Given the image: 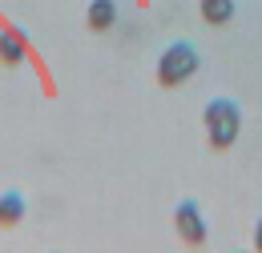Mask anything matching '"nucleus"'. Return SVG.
Returning a JSON list of instances; mask_svg holds the SVG:
<instances>
[{
    "mask_svg": "<svg viewBox=\"0 0 262 253\" xmlns=\"http://www.w3.org/2000/svg\"><path fill=\"white\" fill-rule=\"evenodd\" d=\"M202 125H206L210 149H230V145L238 141V133H242V109H238V100L214 96V100L206 105V113H202Z\"/></svg>",
    "mask_w": 262,
    "mask_h": 253,
    "instance_id": "1",
    "label": "nucleus"
},
{
    "mask_svg": "<svg viewBox=\"0 0 262 253\" xmlns=\"http://www.w3.org/2000/svg\"><path fill=\"white\" fill-rule=\"evenodd\" d=\"M198 57L194 44H186V40H173L169 48H162V57H158V85L162 89H178V85H186L190 77L198 72Z\"/></svg>",
    "mask_w": 262,
    "mask_h": 253,
    "instance_id": "2",
    "label": "nucleus"
},
{
    "mask_svg": "<svg viewBox=\"0 0 262 253\" xmlns=\"http://www.w3.org/2000/svg\"><path fill=\"white\" fill-rule=\"evenodd\" d=\"M173 229H178V237L186 245H206L210 241V225H206V217H202V209L194 201H182L173 209Z\"/></svg>",
    "mask_w": 262,
    "mask_h": 253,
    "instance_id": "3",
    "label": "nucleus"
},
{
    "mask_svg": "<svg viewBox=\"0 0 262 253\" xmlns=\"http://www.w3.org/2000/svg\"><path fill=\"white\" fill-rule=\"evenodd\" d=\"M85 24H89L93 32H109L113 24H117V0H89Z\"/></svg>",
    "mask_w": 262,
    "mask_h": 253,
    "instance_id": "4",
    "label": "nucleus"
},
{
    "mask_svg": "<svg viewBox=\"0 0 262 253\" xmlns=\"http://www.w3.org/2000/svg\"><path fill=\"white\" fill-rule=\"evenodd\" d=\"M25 57H29L25 36H20L16 29H4V32H0V64L16 68V64H25Z\"/></svg>",
    "mask_w": 262,
    "mask_h": 253,
    "instance_id": "5",
    "label": "nucleus"
},
{
    "mask_svg": "<svg viewBox=\"0 0 262 253\" xmlns=\"http://www.w3.org/2000/svg\"><path fill=\"white\" fill-rule=\"evenodd\" d=\"M198 12H202V20H206V24L222 29V24L234 20V0H198Z\"/></svg>",
    "mask_w": 262,
    "mask_h": 253,
    "instance_id": "6",
    "label": "nucleus"
},
{
    "mask_svg": "<svg viewBox=\"0 0 262 253\" xmlns=\"http://www.w3.org/2000/svg\"><path fill=\"white\" fill-rule=\"evenodd\" d=\"M25 221V197L16 189L0 193V229H12V225Z\"/></svg>",
    "mask_w": 262,
    "mask_h": 253,
    "instance_id": "7",
    "label": "nucleus"
},
{
    "mask_svg": "<svg viewBox=\"0 0 262 253\" xmlns=\"http://www.w3.org/2000/svg\"><path fill=\"white\" fill-rule=\"evenodd\" d=\"M254 249H262V217H258V225H254Z\"/></svg>",
    "mask_w": 262,
    "mask_h": 253,
    "instance_id": "8",
    "label": "nucleus"
}]
</instances>
